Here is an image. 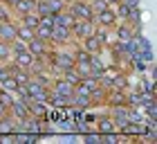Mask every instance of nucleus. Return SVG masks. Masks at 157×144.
Returning a JSON list of instances; mask_svg holds the SVG:
<instances>
[{"mask_svg": "<svg viewBox=\"0 0 157 144\" xmlns=\"http://www.w3.org/2000/svg\"><path fill=\"white\" fill-rule=\"evenodd\" d=\"M27 95H29L34 102H45L47 99V92H45V88H43V83H38V81L27 83Z\"/></svg>", "mask_w": 157, "mask_h": 144, "instance_id": "obj_1", "label": "nucleus"}, {"mask_svg": "<svg viewBox=\"0 0 157 144\" xmlns=\"http://www.w3.org/2000/svg\"><path fill=\"white\" fill-rule=\"evenodd\" d=\"M72 16L81 18V20H90L92 18V7L85 5V2H74L72 5Z\"/></svg>", "mask_w": 157, "mask_h": 144, "instance_id": "obj_2", "label": "nucleus"}, {"mask_svg": "<svg viewBox=\"0 0 157 144\" xmlns=\"http://www.w3.org/2000/svg\"><path fill=\"white\" fill-rule=\"evenodd\" d=\"M74 34L78 36V38H88V36L94 34V27H92L90 20H81V23H74Z\"/></svg>", "mask_w": 157, "mask_h": 144, "instance_id": "obj_3", "label": "nucleus"}, {"mask_svg": "<svg viewBox=\"0 0 157 144\" xmlns=\"http://www.w3.org/2000/svg\"><path fill=\"white\" fill-rule=\"evenodd\" d=\"M0 41H16V27L9 20L0 23Z\"/></svg>", "mask_w": 157, "mask_h": 144, "instance_id": "obj_4", "label": "nucleus"}, {"mask_svg": "<svg viewBox=\"0 0 157 144\" xmlns=\"http://www.w3.org/2000/svg\"><path fill=\"white\" fill-rule=\"evenodd\" d=\"M27 50H29L32 56H43V54H45V43L34 36L32 41H27Z\"/></svg>", "mask_w": 157, "mask_h": 144, "instance_id": "obj_5", "label": "nucleus"}, {"mask_svg": "<svg viewBox=\"0 0 157 144\" xmlns=\"http://www.w3.org/2000/svg\"><path fill=\"white\" fill-rule=\"evenodd\" d=\"M56 95H61V97H67V99H72V95H74V83H70L67 79L65 81H59L56 83Z\"/></svg>", "mask_w": 157, "mask_h": 144, "instance_id": "obj_6", "label": "nucleus"}, {"mask_svg": "<svg viewBox=\"0 0 157 144\" xmlns=\"http://www.w3.org/2000/svg\"><path fill=\"white\" fill-rule=\"evenodd\" d=\"M67 38H70V27H61V25H54L52 27V41L65 43Z\"/></svg>", "mask_w": 157, "mask_h": 144, "instance_id": "obj_7", "label": "nucleus"}, {"mask_svg": "<svg viewBox=\"0 0 157 144\" xmlns=\"http://www.w3.org/2000/svg\"><path fill=\"white\" fill-rule=\"evenodd\" d=\"M74 16L72 14H63V11H59V14H54V25H61V27H72L74 25Z\"/></svg>", "mask_w": 157, "mask_h": 144, "instance_id": "obj_8", "label": "nucleus"}, {"mask_svg": "<svg viewBox=\"0 0 157 144\" xmlns=\"http://www.w3.org/2000/svg\"><path fill=\"white\" fill-rule=\"evenodd\" d=\"M16 63L20 68H29L34 63V56L29 54V50H23V52H16Z\"/></svg>", "mask_w": 157, "mask_h": 144, "instance_id": "obj_9", "label": "nucleus"}, {"mask_svg": "<svg viewBox=\"0 0 157 144\" xmlns=\"http://www.w3.org/2000/svg\"><path fill=\"white\" fill-rule=\"evenodd\" d=\"M16 38L18 41H32L34 38V30L32 27H27V25H20V27H16Z\"/></svg>", "mask_w": 157, "mask_h": 144, "instance_id": "obj_10", "label": "nucleus"}, {"mask_svg": "<svg viewBox=\"0 0 157 144\" xmlns=\"http://www.w3.org/2000/svg\"><path fill=\"white\" fill-rule=\"evenodd\" d=\"M56 66L63 68V70L72 68V66H74V56H72V54H59V56H56Z\"/></svg>", "mask_w": 157, "mask_h": 144, "instance_id": "obj_11", "label": "nucleus"}, {"mask_svg": "<svg viewBox=\"0 0 157 144\" xmlns=\"http://www.w3.org/2000/svg\"><path fill=\"white\" fill-rule=\"evenodd\" d=\"M97 20H99V25H112L115 23V14H112L110 9H103V11H99V16H97Z\"/></svg>", "mask_w": 157, "mask_h": 144, "instance_id": "obj_12", "label": "nucleus"}, {"mask_svg": "<svg viewBox=\"0 0 157 144\" xmlns=\"http://www.w3.org/2000/svg\"><path fill=\"white\" fill-rule=\"evenodd\" d=\"M34 36L40 41H49L52 38V27H47V25H38L36 30H34Z\"/></svg>", "mask_w": 157, "mask_h": 144, "instance_id": "obj_13", "label": "nucleus"}, {"mask_svg": "<svg viewBox=\"0 0 157 144\" xmlns=\"http://www.w3.org/2000/svg\"><path fill=\"white\" fill-rule=\"evenodd\" d=\"M45 7H47V14H59L63 11V0H45Z\"/></svg>", "mask_w": 157, "mask_h": 144, "instance_id": "obj_14", "label": "nucleus"}, {"mask_svg": "<svg viewBox=\"0 0 157 144\" xmlns=\"http://www.w3.org/2000/svg\"><path fill=\"white\" fill-rule=\"evenodd\" d=\"M23 25H27V27H32V30H36V27L40 25V16H38V14H25V23Z\"/></svg>", "mask_w": 157, "mask_h": 144, "instance_id": "obj_15", "label": "nucleus"}, {"mask_svg": "<svg viewBox=\"0 0 157 144\" xmlns=\"http://www.w3.org/2000/svg\"><path fill=\"white\" fill-rule=\"evenodd\" d=\"M34 5H36V0H18L16 9L23 14H29V11H34Z\"/></svg>", "mask_w": 157, "mask_h": 144, "instance_id": "obj_16", "label": "nucleus"}, {"mask_svg": "<svg viewBox=\"0 0 157 144\" xmlns=\"http://www.w3.org/2000/svg\"><path fill=\"white\" fill-rule=\"evenodd\" d=\"M83 41H85V50H88V52H97V50L101 47V43L94 38V34L88 36V38H83Z\"/></svg>", "mask_w": 157, "mask_h": 144, "instance_id": "obj_17", "label": "nucleus"}, {"mask_svg": "<svg viewBox=\"0 0 157 144\" xmlns=\"http://www.w3.org/2000/svg\"><path fill=\"white\" fill-rule=\"evenodd\" d=\"M0 81H2V86L7 90H16L18 88V81H16V77H9V74H5L2 79H0Z\"/></svg>", "mask_w": 157, "mask_h": 144, "instance_id": "obj_18", "label": "nucleus"}, {"mask_svg": "<svg viewBox=\"0 0 157 144\" xmlns=\"http://www.w3.org/2000/svg\"><path fill=\"white\" fill-rule=\"evenodd\" d=\"M11 108H13V113H16V117H20V119H25V117H27L25 104H20V102H13V104H11Z\"/></svg>", "mask_w": 157, "mask_h": 144, "instance_id": "obj_19", "label": "nucleus"}, {"mask_svg": "<svg viewBox=\"0 0 157 144\" xmlns=\"http://www.w3.org/2000/svg\"><path fill=\"white\" fill-rule=\"evenodd\" d=\"M65 79H67L70 83H74V86H76L78 81H81V77H78V74H76V72H74L72 68H67V70H65Z\"/></svg>", "mask_w": 157, "mask_h": 144, "instance_id": "obj_20", "label": "nucleus"}, {"mask_svg": "<svg viewBox=\"0 0 157 144\" xmlns=\"http://www.w3.org/2000/svg\"><path fill=\"white\" fill-rule=\"evenodd\" d=\"M0 104H2V106L7 108V106H11V104H13V99H11L9 95H7L5 90H0Z\"/></svg>", "mask_w": 157, "mask_h": 144, "instance_id": "obj_21", "label": "nucleus"}, {"mask_svg": "<svg viewBox=\"0 0 157 144\" xmlns=\"http://www.w3.org/2000/svg\"><path fill=\"white\" fill-rule=\"evenodd\" d=\"M99 128H101V133H110L112 128H115V124H112L110 119H103V122H101V126H99Z\"/></svg>", "mask_w": 157, "mask_h": 144, "instance_id": "obj_22", "label": "nucleus"}, {"mask_svg": "<svg viewBox=\"0 0 157 144\" xmlns=\"http://www.w3.org/2000/svg\"><path fill=\"white\" fill-rule=\"evenodd\" d=\"M9 56V45H7V41H0V59H7Z\"/></svg>", "mask_w": 157, "mask_h": 144, "instance_id": "obj_23", "label": "nucleus"}, {"mask_svg": "<svg viewBox=\"0 0 157 144\" xmlns=\"http://www.w3.org/2000/svg\"><path fill=\"white\" fill-rule=\"evenodd\" d=\"M119 38L124 41V43H128V41H130V30H126V27H121V30H119Z\"/></svg>", "mask_w": 157, "mask_h": 144, "instance_id": "obj_24", "label": "nucleus"}, {"mask_svg": "<svg viewBox=\"0 0 157 144\" xmlns=\"http://www.w3.org/2000/svg\"><path fill=\"white\" fill-rule=\"evenodd\" d=\"M94 9H97V11L108 9V0H94Z\"/></svg>", "mask_w": 157, "mask_h": 144, "instance_id": "obj_25", "label": "nucleus"}, {"mask_svg": "<svg viewBox=\"0 0 157 144\" xmlns=\"http://www.w3.org/2000/svg\"><path fill=\"white\" fill-rule=\"evenodd\" d=\"M72 97H74V95H72ZM74 99H76V104H78V106H85V104H88V95H83V92H78Z\"/></svg>", "mask_w": 157, "mask_h": 144, "instance_id": "obj_26", "label": "nucleus"}, {"mask_svg": "<svg viewBox=\"0 0 157 144\" xmlns=\"http://www.w3.org/2000/svg\"><path fill=\"white\" fill-rule=\"evenodd\" d=\"M7 131H11V124L9 122H0V133H7Z\"/></svg>", "mask_w": 157, "mask_h": 144, "instance_id": "obj_27", "label": "nucleus"}, {"mask_svg": "<svg viewBox=\"0 0 157 144\" xmlns=\"http://www.w3.org/2000/svg\"><path fill=\"white\" fill-rule=\"evenodd\" d=\"M13 50H16V52H23V50H27V47H25V43H20V41L16 38V45H13Z\"/></svg>", "mask_w": 157, "mask_h": 144, "instance_id": "obj_28", "label": "nucleus"}, {"mask_svg": "<svg viewBox=\"0 0 157 144\" xmlns=\"http://www.w3.org/2000/svg\"><path fill=\"white\" fill-rule=\"evenodd\" d=\"M5 20H9V14H7L5 9H0V23H5Z\"/></svg>", "mask_w": 157, "mask_h": 144, "instance_id": "obj_29", "label": "nucleus"}, {"mask_svg": "<svg viewBox=\"0 0 157 144\" xmlns=\"http://www.w3.org/2000/svg\"><path fill=\"white\" fill-rule=\"evenodd\" d=\"M126 7H137V0H124Z\"/></svg>", "mask_w": 157, "mask_h": 144, "instance_id": "obj_30", "label": "nucleus"}, {"mask_svg": "<svg viewBox=\"0 0 157 144\" xmlns=\"http://www.w3.org/2000/svg\"><path fill=\"white\" fill-rule=\"evenodd\" d=\"M5 2L9 5V7H16V5H18V0H5Z\"/></svg>", "mask_w": 157, "mask_h": 144, "instance_id": "obj_31", "label": "nucleus"}, {"mask_svg": "<svg viewBox=\"0 0 157 144\" xmlns=\"http://www.w3.org/2000/svg\"><path fill=\"white\" fill-rule=\"evenodd\" d=\"M2 115H5V106L0 104V119H2Z\"/></svg>", "mask_w": 157, "mask_h": 144, "instance_id": "obj_32", "label": "nucleus"}, {"mask_svg": "<svg viewBox=\"0 0 157 144\" xmlns=\"http://www.w3.org/2000/svg\"><path fill=\"white\" fill-rule=\"evenodd\" d=\"M5 74H7V72H5V70H2V68H0V79H2V77H5Z\"/></svg>", "mask_w": 157, "mask_h": 144, "instance_id": "obj_33", "label": "nucleus"}, {"mask_svg": "<svg viewBox=\"0 0 157 144\" xmlns=\"http://www.w3.org/2000/svg\"><path fill=\"white\" fill-rule=\"evenodd\" d=\"M63 2H67V0H63Z\"/></svg>", "mask_w": 157, "mask_h": 144, "instance_id": "obj_34", "label": "nucleus"}]
</instances>
